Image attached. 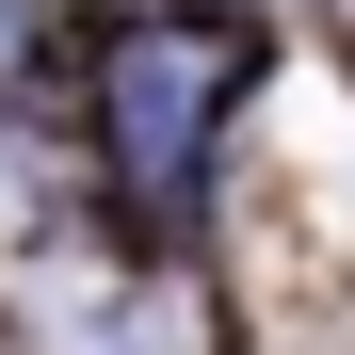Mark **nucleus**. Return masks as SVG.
I'll return each instance as SVG.
<instances>
[{
  "label": "nucleus",
  "instance_id": "1",
  "mask_svg": "<svg viewBox=\"0 0 355 355\" xmlns=\"http://www.w3.org/2000/svg\"><path fill=\"white\" fill-rule=\"evenodd\" d=\"M226 81H243V33H226V17H146V33H113V65H97L113 178H130V194H194Z\"/></svg>",
  "mask_w": 355,
  "mask_h": 355
}]
</instances>
